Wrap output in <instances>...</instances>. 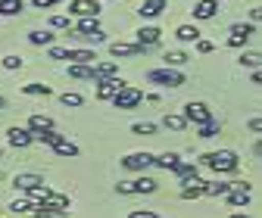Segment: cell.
<instances>
[{"mask_svg":"<svg viewBox=\"0 0 262 218\" xmlns=\"http://www.w3.org/2000/svg\"><path fill=\"white\" fill-rule=\"evenodd\" d=\"M159 38H162V31H159L156 25H147V28H141L138 35H135V41H138L141 47H153V44H159Z\"/></svg>","mask_w":262,"mask_h":218,"instance_id":"obj_16","label":"cell"},{"mask_svg":"<svg viewBox=\"0 0 262 218\" xmlns=\"http://www.w3.org/2000/svg\"><path fill=\"white\" fill-rule=\"evenodd\" d=\"M0 156H4V150H0Z\"/></svg>","mask_w":262,"mask_h":218,"instance_id":"obj_53","label":"cell"},{"mask_svg":"<svg viewBox=\"0 0 262 218\" xmlns=\"http://www.w3.org/2000/svg\"><path fill=\"white\" fill-rule=\"evenodd\" d=\"M69 75L81 78V81H97L94 78V66H78V62H69Z\"/></svg>","mask_w":262,"mask_h":218,"instance_id":"obj_29","label":"cell"},{"mask_svg":"<svg viewBox=\"0 0 262 218\" xmlns=\"http://www.w3.org/2000/svg\"><path fill=\"white\" fill-rule=\"evenodd\" d=\"M22 66H25V59H22V56H16V53L4 56V69H10V72H13V69H22Z\"/></svg>","mask_w":262,"mask_h":218,"instance_id":"obj_38","label":"cell"},{"mask_svg":"<svg viewBox=\"0 0 262 218\" xmlns=\"http://www.w3.org/2000/svg\"><path fill=\"white\" fill-rule=\"evenodd\" d=\"M22 93H28V97H50V84H41V81H31V84H22Z\"/></svg>","mask_w":262,"mask_h":218,"instance_id":"obj_28","label":"cell"},{"mask_svg":"<svg viewBox=\"0 0 262 218\" xmlns=\"http://www.w3.org/2000/svg\"><path fill=\"white\" fill-rule=\"evenodd\" d=\"M147 78L153 81V84H162V87H181L184 84V75L178 72V69H150L147 72Z\"/></svg>","mask_w":262,"mask_h":218,"instance_id":"obj_2","label":"cell"},{"mask_svg":"<svg viewBox=\"0 0 262 218\" xmlns=\"http://www.w3.org/2000/svg\"><path fill=\"white\" fill-rule=\"evenodd\" d=\"M50 28H56V31H69V28H72V16H62V13L50 16Z\"/></svg>","mask_w":262,"mask_h":218,"instance_id":"obj_33","label":"cell"},{"mask_svg":"<svg viewBox=\"0 0 262 218\" xmlns=\"http://www.w3.org/2000/svg\"><path fill=\"white\" fill-rule=\"evenodd\" d=\"M175 38L184 41V44H196V41H200V31H196V25H178L175 28Z\"/></svg>","mask_w":262,"mask_h":218,"instance_id":"obj_22","label":"cell"},{"mask_svg":"<svg viewBox=\"0 0 262 218\" xmlns=\"http://www.w3.org/2000/svg\"><path fill=\"white\" fill-rule=\"evenodd\" d=\"M190 13H193V19H215V13H219V0H196Z\"/></svg>","mask_w":262,"mask_h":218,"instance_id":"obj_13","label":"cell"},{"mask_svg":"<svg viewBox=\"0 0 262 218\" xmlns=\"http://www.w3.org/2000/svg\"><path fill=\"white\" fill-rule=\"evenodd\" d=\"M35 215L38 218H69V209H59V206H50V203H38Z\"/></svg>","mask_w":262,"mask_h":218,"instance_id":"obj_18","label":"cell"},{"mask_svg":"<svg viewBox=\"0 0 262 218\" xmlns=\"http://www.w3.org/2000/svg\"><path fill=\"white\" fill-rule=\"evenodd\" d=\"M253 150H256V156H262V140H256V147H253Z\"/></svg>","mask_w":262,"mask_h":218,"instance_id":"obj_50","label":"cell"},{"mask_svg":"<svg viewBox=\"0 0 262 218\" xmlns=\"http://www.w3.org/2000/svg\"><path fill=\"white\" fill-rule=\"evenodd\" d=\"M150 165H156V156L153 153H128L125 159H122V168H128V172H144Z\"/></svg>","mask_w":262,"mask_h":218,"instance_id":"obj_8","label":"cell"},{"mask_svg":"<svg viewBox=\"0 0 262 218\" xmlns=\"http://www.w3.org/2000/svg\"><path fill=\"white\" fill-rule=\"evenodd\" d=\"M231 190H234V181H203L206 197H228Z\"/></svg>","mask_w":262,"mask_h":218,"instance_id":"obj_12","label":"cell"},{"mask_svg":"<svg viewBox=\"0 0 262 218\" xmlns=\"http://www.w3.org/2000/svg\"><path fill=\"white\" fill-rule=\"evenodd\" d=\"M166 7H169V0H144L138 13H141L144 19H156V16H159L162 10H166Z\"/></svg>","mask_w":262,"mask_h":218,"instance_id":"obj_17","label":"cell"},{"mask_svg":"<svg viewBox=\"0 0 262 218\" xmlns=\"http://www.w3.org/2000/svg\"><path fill=\"white\" fill-rule=\"evenodd\" d=\"M178 162H181L178 153H162V156H156V165H159V168H175Z\"/></svg>","mask_w":262,"mask_h":218,"instance_id":"obj_31","label":"cell"},{"mask_svg":"<svg viewBox=\"0 0 262 218\" xmlns=\"http://www.w3.org/2000/svg\"><path fill=\"white\" fill-rule=\"evenodd\" d=\"M31 4H35V10H50V7L59 4V0H31Z\"/></svg>","mask_w":262,"mask_h":218,"instance_id":"obj_45","label":"cell"},{"mask_svg":"<svg viewBox=\"0 0 262 218\" xmlns=\"http://www.w3.org/2000/svg\"><path fill=\"white\" fill-rule=\"evenodd\" d=\"M25 0H0V16H19Z\"/></svg>","mask_w":262,"mask_h":218,"instance_id":"obj_30","label":"cell"},{"mask_svg":"<svg viewBox=\"0 0 262 218\" xmlns=\"http://www.w3.org/2000/svg\"><path fill=\"white\" fill-rule=\"evenodd\" d=\"M116 190H119V193H153V190H156V181L141 175V178H135V181H119Z\"/></svg>","mask_w":262,"mask_h":218,"instance_id":"obj_4","label":"cell"},{"mask_svg":"<svg viewBox=\"0 0 262 218\" xmlns=\"http://www.w3.org/2000/svg\"><path fill=\"white\" fill-rule=\"evenodd\" d=\"M131 134L150 137V134H156V125H150V122H135V125H131Z\"/></svg>","mask_w":262,"mask_h":218,"instance_id":"obj_34","label":"cell"},{"mask_svg":"<svg viewBox=\"0 0 262 218\" xmlns=\"http://www.w3.org/2000/svg\"><path fill=\"white\" fill-rule=\"evenodd\" d=\"M7 140H10V147H16V150H25L28 143H35V131H28V128H10L7 131Z\"/></svg>","mask_w":262,"mask_h":218,"instance_id":"obj_10","label":"cell"},{"mask_svg":"<svg viewBox=\"0 0 262 218\" xmlns=\"http://www.w3.org/2000/svg\"><path fill=\"white\" fill-rule=\"evenodd\" d=\"M41 184H44L41 175H16L13 178V187L19 193H28V190H35V187H41Z\"/></svg>","mask_w":262,"mask_h":218,"instance_id":"obj_14","label":"cell"},{"mask_svg":"<svg viewBox=\"0 0 262 218\" xmlns=\"http://www.w3.org/2000/svg\"><path fill=\"white\" fill-rule=\"evenodd\" d=\"M4 106H7V100H4V97H0V109H4Z\"/></svg>","mask_w":262,"mask_h":218,"instance_id":"obj_51","label":"cell"},{"mask_svg":"<svg viewBox=\"0 0 262 218\" xmlns=\"http://www.w3.org/2000/svg\"><path fill=\"white\" fill-rule=\"evenodd\" d=\"M250 16H253L256 22H262V7H256V10H250Z\"/></svg>","mask_w":262,"mask_h":218,"instance_id":"obj_48","label":"cell"},{"mask_svg":"<svg viewBox=\"0 0 262 218\" xmlns=\"http://www.w3.org/2000/svg\"><path fill=\"white\" fill-rule=\"evenodd\" d=\"M237 62H241V66H247V69H262V53L259 50H244Z\"/></svg>","mask_w":262,"mask_h":218,"instance_id":"obj_27","label":"cell"},{"mask_svg":"<svg viewBox=\"0 0 262 218\" xmlns=\"http://www.w3.org/2000/svg\"><path fill=\"white\" fill-rule=\"evenodd\" d=\"M28 41L35 44V47H53V31H41V28H35V31H28Z\"/></svg>","mask_w":262,"mask_h":218,"instance_id":"obj_24","label":"cell"},{"mask_svg":"<svg viewBox=\"0 0 262 218\" xmlns=\"http://www.w3.org/2000/svg\"><path fill=\"white\" fill-rule=\"evenodd\" d=\"M122 87H128L122 78H103V81H97V97H100V100H113Z\"/></svg>","mask_w":262,"mask_h":218,"instance_id":"obj_9","label":"cell"},{"mask_svg":"<svg viewBox=\"0 0 262 218\" xmlns=\"http://www.w3.org/2000/svg\"><path fill=\"white\" fill-rule=\"evenodd\" d=\"M200 162H203V165H209L215 175H231V172H237V168H241V159H237V153H231V150L203 153V156H200Z\"/></svg>","mask_w":262,"mask_h":218,"instance_id":"obj_1","label":"cell"},{"mask_svg":"<svg viewBox=\"0 0 262 218\" xmlns=\"http://www.w3.org/2000/svg\"><path fill=\"white\" fill-rule=\"evenodd\" d=\"M128 218H159V215H156L153 209H131Z\"/></svg>","mask_w":262,"mask_h":218,"instance_id":"obj_41","label":"cell"},{"mask_svg":"<svg viewBox=\"0 0 262 218\" xmlns=\"http://www.w3.org/2000/svg\"><path fill=\"white\" fill-rule=\"evenodd\" d=\"M44 203H50V206H59V209H69V197H66V193H56V190H50V197H47Z\"/></svg>","mask_w":262,"mask_h":218,"instance_id":"obj_37","label":"cell"},{"mask_svg":"<svg viewBox=\"0 0 262 218\" xmlns=\"http://www.w3.org/2000/svg\"><path fill=\"white\" fill-rule=\"evenodd\" d=\"M162 125H166V128H172V131H184L190 122L184 118V112H169L166 118H162Z\"/></svg>","mask_w":262,"mask_h":218,"instance_id":"obj_25","label":"cell"},{"mask_svg":"<svg viewBox=\"0 0 262 218\" xmlns=\"http://www.w3.org/2000/svg\"><path fill=\"white\" fill-rule=\"evenodd\" d=\"M184 118L190 122V125H209V122H215V115H212V109L206 106V103H187L184 106Z\"/></svg>","mask_w":262,"mask_h":218,"instance_id":"obj_3","label":"cell"},{"mask_svg":"<svg viewBox=\"0 0 262 218\" xmlns=\"http://www.w3.org/2000/svg\"><path fill=\"white\" fill-rule=\"evenodd\" d=\"M247 128H250L253 134H262V115H256V118H250V122H247Z\"/></svg>","mask_w":262,"mask_h":218,"instance_id":"obj_44","label":"cell"},{"mask_svg":"<svg viewBox=\"0 0 262 218\" xmlns=\"http://www.w3.org/2000/svg\"><path fill=\"white\" fill-rule=\"evenodd\" d=\"M162 59H166V66H169V69H178V66H184V62H187V53H181V50H172V53H166Z\"/></svg>","mask_w":262,"mask_h":218,"instance_id":"obj_32","label":"cell"},{"mask_svg":"<svg viewBox=\"0 0 262 218\" xmlns=\"http://www.w3.org/2000/svg\"><path fill=\"white\" fill-rule=\"evenodd\" d=\"M69 16L97 19V16H100V0H72V4H69Z\"/></svg>","mask_w":262,"mask_h":218,"instance_id":"obj_7","label":"cell"},{"mask_svg":"<svg viewBox=\"0 0 262 218\" xmlns=\"http://www.w3.org/2000/svg\"><path fill=\"white\" fill-rule=\"evenodd\" d=\"M50 59H69V47H50Z\"/></svg>","mask_w":262,"mask_h":218,"instance_id":"obj_43","label":"cell"},{"mask_svg":"<svg viewBox=\"0 0 262 218\" xmlns=\"http://www.w3.org/2000/svg\"><path fill=\"white\" fill-rule=\"evenodd\" d=\"M141 100H144V93H141L138 87H131V84H128V87H122L116 97H113V106H116V109H135Z\"/></svg>","mask_w":262,"mask_h":218,"instance_id":"obj_5","label":"cell"},{"mask_svg":"<svg viewBox=\"0 0 262 218\" xmlns=\"http://www.w3.org/2000/svg\"><path fill=\"white\" fill-rule=\"evenodd\" d=\"M228 218H250V215H247V212H231Z\"/></svg>","mask_w":262,"mask_h":218,"instance_id":"obj_49","label":"cell"},{"mask_svg":"<svg viewBox=\"0 0 262 218\" xmlns=\"http://www.w3.org/2000/svg\"><path fill=\"white\" fill-rule=\"evenodd\" d=\"M144 50H147V47H141L138 41H131V44H128V41H116V44H110V53H113V56H141Z\"/></svg>","mask_w":262,"mask_h":218,"instance_id":"obj_11","label":"cell"},{"mask_svg":"<svg viewBox=\"0 0 262 218\" xmlns=\"http://www.w3.org/2000/svg\"><path fill=\"white\" fill-rule=\"evenodd\" d=\"M94 78L103 81V78H119V66L116 62H94Z\"/></svg>","mask_w":262,"mask_h":218,"instance_id":"obj_20","label":"cell"},{"mask_svg":"<svg viewBox=\"0 0 262 218\" xmlns=\"http://www.w3.org/2000/svg\"><path fill=\"white\" fill-rule=\"evenodd\" d=\"M28 209L35 212V200H28V197H25V200H16V203L10 206V212H13V215H25Z\"/></svg>","mask_w":262,"mask_h":218,"instance_id":"obj_35","label":"cell"},{"mask_svg":"<svg viewBox=\"0 0 262 218\" xmlns=\"http://www.w3.org/2000/svg\"><path fill=\"white\" fill-rule=\"evenodd\" d=\"M53 153H56V156H69V159H75V156H78V147H75L69 137H59V140L53 143Z\"/></svg>","mask_w":262,"mask_h":218,"instance_id":"obj_23","label":"cell"},{"mask_svg":"<svg viewBox=\"0 0 262 218\" xmlns=\"http://www.w3.org/2000/svg\"><path fill=\"white\" fill-rule=\"evenodd\" d=\"M250 35H228V47H247Z\"/></svg>","mask_w":262,"mask_h":218,"instance_id":"obj_40","label":"cell"},{"mask_svg":"<svg viewBox=\"0 0 262 218\" xmlns=\"http://www.w3.org/2000/svg\"><path fill=\"white\" fill-rule=\"evenodd\" d=\"M196 197H206V193H203V181H200V178L181 187V200H196Z\"/></svg>","mask_w":262,"mask_h":218,"instance_id":"obj_26","label":"cell"},{"mask_svg":"<svg viewBox=\"0 0 262 218\" xmlns=\"http://www.w3.org/2000/svg\"><path fill=\"white\" fill-rule=\"evenodd\" d=\"M250 81H253V84H262V69H253V75H250Z\"/></svg>","mask_w":262,"mask_h":218,"instance_id":"obj_47","label":"cell"},{"mask_svg":"<svg viewBox=\"0 0 262 218\" xmlns=\"http://www.w3.org/2000/svg\"><path fill=\"white\" fill-rule=\"evenodd\" d=\"M219 134V122H209V125H200V137H215Z\"/></svg>","mask_w":262,"mask_h":218,"instance_id":"obj_39","label":"cell"},{"mask_svg":"<svg viewBox=\"0 0 262 218\" xmlns=\"http://www.w3.org/2000/svg\"><path fill=\"white\" fill-rule=\"evenodd\" d=\"M59 103H62V106H72V109H78V106L84 103V97H81V93H62V97H59Z\"/></svg>","mask_w":262,"mask_h":218,"instance_id":"obj_36","label":"cell"},{"mask_svg":"<svg viewBox=\"0 0 262 218\" xmlns=\"http://www.w3.org/2000/svg\"><path fill=\"white\" fill-rule=\"evenodd\" d=\"M172 172L178 175L181 187H184V184H190V181H196V178H200V168H196V162H178V165H175Z\"/></svg>","mask_w":262,"mask_h":218,"instance_id":"obj_15","label":"cell"},{"mask_svg":"<svg viewBox=\"0 0 262 218\" xmlns=\"http://www.w3.org/2000/svg\"><path fill=\"white\" fill-rule=\"evenodd\" d=\"M231 35H253V25H250V22H247V25L237 22V25H231Z\"/></svg>","mask_w":262,"mask_h":218,"instance_id":"obj_42","label":"cell"},{"mask_svg":"<svg viewBox=\"0 0 262 218\" xmlns=\"http://www.w3.org/2000/svg\"><path fill=\"white\" fill-rule=\"evenodd\" d=\"M75 31H78L81 38L94 41V44L106 41V35H103V28H100V22H97V19H78V22H75Z\"/></svg>","mask_w":262,"mask_h":218,"instance_id":"obj_6","label":"cell"},{"mask_svg":"<svg viewBox=\"0 0 262 218\" xmlns=\"http://www.w3.org/2000/svg\"><path fill=\"white\" fill-rule=\"evenodd\" d=\"M13 218H22V215H13Z\"/></svg>","mask_w":262,"mask_h":218,"instance_id":"obj_52","label":"cell"},{"mask_svg":"<svg viewBox=\"0 0 262 218\" xmlns=\"http://www.w3.org/2000/svg\"><path fill=\"white\" fill-rule=\"evenodd\" d=\"M28 131H35V134H41V131H53V118H47V115H28V125H25Z\"/></svg>","mask_w":262,"mask_h":218,"instance_id":"obj_19","label":"cell"},{"mask_svg":"<svg viewBox=\"0 0 262 218\" xmlns=\"http://www.w3.org/2000/svg\"><path fill=\"white\" fill-rule=\"evenodd\" d=\"M94 59H97L94 50H84V47L72 50V47H69V62H78V66H94Z\"/></svg>","mask_w":262,"mask_h":218,"instance_id":"obj_21","label":"cell"},{"mask_svg":"<svg viewBox=\"0 0 262 218\" xmlns=\"http://www.w3.org/2000/svg\"><path fill=\"white\" fill-rule=\"evenodd\" d=\"M196 53H212V41H196Z\"/></svg>","mask_w":262,"mask_h":218,"instance_id":"obj_46","label":"cell"}]
</instances>
